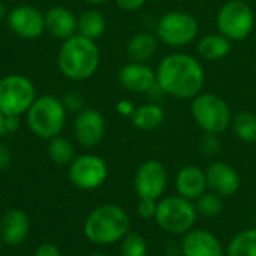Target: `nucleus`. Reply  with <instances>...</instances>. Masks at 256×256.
Listing matches in <instances>:
<instances>
[{
  "label": "nucleus",
  "mask_w": 256,
  "mask_h": 256,
  "mask_svg": "<svg viewBox=\"0 0 256 256\" xmlns=\"http://www.w3.org/2000/svg\"><path fill=\"white\" fill-rule=\"evenodd\" d=\"M219 33L232 42L244 40L255 26V14L244 0H230L218 12Z\"/></svg>",
  "instance_id": "7"
},
{
  "label": "nucleus",
  "mask_w": 256,
  "mask_h": 256,
  "mask_svg": "<svg viewBox=\"0 0 256 256\" xmlns=\"http://www.w3.org/2000/svg\"><path fill=\"white\" fill-rule=\"evenodd\" d=\"M135 106L130 100L128 99H122L118 104H117V112L123 117H132V114L135 112Z\"/></svg>",
  "instance_id": "34"
},
{
  "label": "nucleus",
  "mask_w": 256,
  "mask_h": 256,
  "mask_svg": "<svg viewBox=\"0 0 256 256\" xmlns=\"http://www.w3.org/2000/svg\"><path fill=\"white\" fill-rule=\"evenodd\" d=\"M84 2L93 3V4H100V3H105V2H108V0H84Z\"/></svg>",
  "instance_id": "38"
},
{
  "label": "nucleus",
  "mask_w": 256,
  "mask_h": 256,
  "mask_svg": "<svg viewBox=\"0 0 256 256\" xmlns=\"http://www.w3.org/2000/svg\"><path fill=\"white\" fill-rule=\"evenodd\" d=\"M6 134V128H4V116L0 112V136H3Z\"/></svg>",
  "instance_id": "37"
},
{
  "label": "nucleus",
  "mask_w": 256,
  "mask_h": 256,
  "mask_svg": "<svg viewBox=\"0 0 256 256\" xmlns=\"http://www.w3.org/2000/svg\"><path fill=\"white\" fill-rule=\"evenodd\" d=\"M33 256H62V252L58 250V248L52 243H44L40 246H38V249L34 250Z\"/></svg>",
  "instance_id": "33"
},
{
  "label": "nucleus",
  "mask_w": 256,
  "mask_h": 256,
  "mask_svg": "<svg viewBox=\"0 0 256 256\" xmlns=\"http://www.w3.org/2000/svg\"><path fill=\"white\" fill-rule=\"evenodd\" d=\"M132 124L140 130H154L158 129L165 118L164 110L158 104H146L135 110L132 114Z\"/></svg>",
  "instance_id": "23"
},
{
  "label": "nucleus",
  "mask_w": 256,
  "mask_h": 256,
  "mask_svg": "<svg viewBox=\"0 0 256 256\" xmlns=\"http://www.w3.org/2000/svg\"><path fill=\"white\" fill-rule=\"evenodd\" d=\"M230 50H231V40L220 33L206 34L198 42V54L204 60H210V62L224 58L225 56H228Z\"/></svg>",
  "instance_id": "22"
},
{
  "label": "nucleus",
  "mask_w": 256,
  "mask_h": 256,
  "mask_svg": "<svg viewBox=\"0 0 256 256\" xmlns=\"http://www.w3.org/2000/svg\"><path fill=\"white\" fill-rule=\"evenodd\" d=\"M105 135L104 116L94 108H84L75 118V138L86 148L96 147Z\"/></svg>",
  "instance_id": "13"
},
{
  "label": "nucleus",
  "mask_w": 256,
  "mask_h": 256,
  "mask_svg": "<svg viewBox=\"0 0 256 256\" xmlns=\"http://www.w3.org/2000/svg\"><path fill=\"white\" fill-rule=\"evenodd\" d=\"M232 128L243 142H256V116L249 111H240L232 118Z\"/></svg>",
  "instance_id": "26"
},
{
  "label": "nucleus",
  "mask_w": 256,
  "mask_h": 256,
  "mask_svg": "<svg viewBox=\"0 0 256 256\" xmlns=\"http://www.w3.org/2000/svg\"><path fill=\"white\" fill-rule=\"evenodd\" d=\"M168 184L165 166L158 160L142 162L134 178V189L140 200H156L164 195Z\"/></svg>",
  "instance_id": "11"
},
{
  "label": "nucleus",
  "mask_w": 256,
  "mask_h": 256,
  "mask_svg": "<svg viewBox=\"0 0 256 256\" xmlns=\"http://www.w3.org/2000/svg\"><path fill=\"white\" fill-rule=\"evenodd\" d=\"M105 28H106V18L98 9H88L78 16L76 32L78 34L87 39L92 40L99 39L105 33Z\"/></svg>",
  "instance_id": "21"
},
{
  "label": "nucleus",
  "mask_w": 256,
  "mask_h": 256,
  "mask_svg": "<svg viewBox=\"0 0 256 256\" xmlns=\"http://www.w3.org/2000/svg\"><path fill=\"white\" fill-rule=\"evenodd\" d=\"M226 256H256V228L236 234L228 244Z\"/></svg>",
  "instance_id": "24"
},
{
  "label": "nucleus",
  "mask_w": 256,
  "mask_h": 256,
  "mask_svg": "<svg viewBox=\"0 0 256 256\" xmlns=\"http://www.w3.org/2000/svg\"><path fill=\"white\" fill-rule=\"evenodd\" d=\"M48 156L50 159L57 164V165H68L75 159V148L72 146V142L58 135V136H54L51 140H48Z\"/></svg>",
  "instance_id": "25"
},
{
  "label": "nucleus",
  "mask_w": 256,
  "mask_h": 256,
  "mask_svg": "<svg viewBox=\"0 0 256 256\" xmlns=\"http://www.w3.org/2000/svg\"><path fill=\"white\" fill-rule=\"evenodd\" d=\"M208 188L220 196H232L240 189L238 172L226 162H213L206 170Z\"/></svg>",
  "instance_id": "15"
},
{
  "label": "nucleus",
  "mask_w": 256,
  "mask_h": 256,
  "mask_svg": "<svg viewBox=\"0 0 256 256\" xmlns=\"http://www.w3.org/2000/svg\"><path fill=\"white\" fill-rule=\"evenodd\" d=\"M78 18L64 6H54L45 14V30L56 39L66 40L76 33Z\"/></svg>",
  "instance_id": "19"
},
{
  "label": "nucleus",
  "mask_w": 256,
  "mask_h": 256,
  "mask_svg": "<svg viewBox=\"0 0 256 256\" xmlns=\"http://www.w3.org/2000/svg\"><path fill=\"white\" fill-rule=\"evenodd\" d=\"M88 256H106L105 254H100V252H94V254H92V255Z\"/></svg>",
  "instance_id": "40"
},
{
  "label": "nucleus",
  "mask_w": 256,
  "mask_h": 256,
  "mask_svg": "<svg viewBox=\"0 0 256 256\" xmlns=\"http://www.w3.org/2000/svg\"><path fill=\"white\" fill-rule=\"evenodd\" d=\"M196 212L204 218H214L224 210L222 196L214 192H206L196 200Z\"/></svg>",
  "instance_id": "27"
},
{
  "label": "nucleus",
  "mask_w": 256,
  "mask_h": 256,
  "mask_svg": "<svg viewBox=\"0 0 256 256\" xmlns=\"http://www.w3.org/2000/svg\"><path fill=\"white\" fill-rule=\"evenodd\" d=\"M62 102H63L66 111L80 112V111L84 110V108H82V106H84V98H82V94H81L80 92H76V90H69V92H66L64 96H63V99H62Z\"/></svg>",
  "instance_id": "30"
},
{
  "label": "nucleus",
  "mask_w": 256,
  "mask_h": 256,
  "mask_svg": "<svg viewBox=\"0 0 256 256\" xmlns=\"http://www.w3.org/2000/svg\"><path fill=\"white\" fill-rule=\"evenodd\" d=\"M200 26L194 15L183 10H171L160 16L156 36L170 46H184L195 40Z\"/></svg>",
  "instance_id": "9"
},
{
  "label": "nucleus",
  "mask_w": 256,
  "mask_h": 256,
  "mask_svg": "<svg viewBox=\"0 0 256 256\" xmlns=\"http://www.w3.org/2000/svg\"><path fill=\"white\" fill-rule=\"evenodd\" d=\"M30 232V219L20 210L12 208L0 219V237L6 246H20L26 242Z\"/></svg>",
  "instance_id": "17"
},
{
  "label": "nucleus",
  "mask_w": 256,
  "mask_h": 256,
  "mask_svg": "<svg viewBox=\"0 0 256 256\" xmlns=\"http://www.w3.org/2000/svg\"><path fill=\"white\" fill-rule=\"evenodd\" d=\"M204 69L201 63L186 52L166 56L156 72L158 87L177 99H194L204 86Z\"/></svg>",
  "instance_id": "1"
},
{
  "label": "nucleus",
  "mask_w": 256,
  "mask_h": 256,
  "mask_svg": "<svg viewBox=\"0 0 256 256\" xmlns=\"http://www.w3.org/2000/svg\"><path fill=\"white\" fill-rule=\"evenodd\" d=\"M183 256H224L220 240L207 230H190L182 240Z\"/></svg>",
  "instance_id": "16"
},
{
  "label": "nucleus",
  "mask_w": 256,
  "mask_h": 256,
  "mask_svg": "<svg viewBox=\"0 0 256 256\" xmlns=\"http://www.w3.org/2000/svg\"><path fill=\"white\" fill-rule=\"evenodd\" d=\"M9 28L22 39H38L45 32V15L33 6L21 4L8 15Z\"/></svg>",
  "instance_id": "12"
},
{
  "label": "nucleus",
  "mask_w": 256,
  "mask_h": 256,
  "mask_svg": "<svg viewBox=\"0 0 256 256\" xmlns=\"http://www.w3.org/2000/svg\"><path fill=\"white\" fill-rule=\"evenodd\" d=\"M207 188H208V184H207L206 171H202L200 166L188 165L177 172L176 189L180 196H183L189 201H195L201 195L206 194Z\"/></svg>",
  "instance_id": "18"
},
{
  "label": "nucleus",
  "mask_w": 256,
  "mask_h": 256,
  "mask_svg": "<svg viewBox=\"0 0 256 256\" xmlns=\"http://www.w3.org/2000/svg\"><path fill=\"white\" fill-rule=\"evenodd\" d=\"M198 212L192 201L177 195L158 201L154 220L168 234L182 236L194 230Z\"/></svg>",
  "instance_id": "5"
},
{
  "label": "nucleus",
  "mask_w": 256,
  "mask_h": 256,
  "mask_svg": "<svg viewBox=\"0 0 256 256\" xmlns=\"http://www.w3.org/2000/svg\"><path fill=\"white\" fill-rule=\"evenodd\" d=\"M147 0H116L117 6L126 12H135L146 4Z\"/></svg>",
  "instance_id": "32"
},
{
  "label": "nucleus",
  "mask_w": 256,
  "mask_h": 256,
  "mask_svg": "<svg viewBox=\"0 0 256 256\" xmlns=\"http://www.w3.org/2000/svg\"><path fill=\"white\" fill-rule=\"evenodd\" d=\"M4 12H6V10H4V4H3V3H2V0H0V18L4 15Z\"/></svg>",
  "instance_id": "39"
},
{
  "label": "nucleus",
  "mask_w": 256,
  "mask_h": 256,
  "mask_svg": "<svg viewBox=\"0 0 256 256\" xmlns=\"http://www.w3.org/2000/svg\"><path fill=\"white\" fill-rule=\"evenodd\" d=\"M68 177L75 188L81 190H94L105 183L108 165L100 156L82 154L69 164Z\"/></svg>",
  "instance_id": "10"
},
{
  "label": "nucleus",
  "mask_w": 256,
  "mask_h": 256,
  "mask_svg": "<svg viewBox=\"0 0 256 256\" xmlns=\"http://www.w3.org/2000/svg\"><path fill=\"white\" fill-rule=\"evenodd\" d=\"M118 82L132 93H148L156 84V72L146 63L130 62L118 70Z\"/></svg>",
  "instance_id": "14"
},
{
  "label": "nucleus",
  "mask_w": 256,
  "mask_h": 256,
  "mask_svg": "<svg viewBox=\"0 0 256 256\" xmlns=\"http://www.w3.org/2000/svg\"><path fill=\"white\" fill-rule=\"evenodd\" d=\"M10 162H12V154L9 148L0 144V171H4L6 168H9Z\"/></svg>",
  "instance_id": "36"
},
{
  "label": "nucleus",
  "mask_w": 256,
  "mask_h": 256,
  "mask_svg": "<svg viewBox=\"0 0 256 256\" xmlns=\"http://www.w3.org/2000/svg\"><path fill=\"white\" fill-rule=\"evenodd\" d=\"M195 123L206 134H222L232 123L231 110L224 99L213 93H200L192 99L190 106Z\"/></svg>",
  "instance_id": "6"
},
{
  "label": "nucleus",
  "mask_w": 256,
  "mask_h": 256,
  "mask_svg": "<svg viewBox=\"0 0 256 256\" xmlns=\"http://www.w3.org/2000/svg\"><path fill=\"white\" fill-rule=\"evenodd\" d=\"M158 210L156 200H140L138 202V214L142 219H154Z\"/></svg>",
  "instance_id": "31"
},
{
  "label": "nucleus",
  "mask_w": 256,
  "mask_h": 256,
  "mask_svg": "<svg viewBox=\"0 0 256 256\" xmlns=\"http://www.w3.org/2000/svg\"><path fill=\"white\" fill-rule=\"evenodd\" d=\"M200 148L206 156H216L220 152L222 144L216 134H206L201 140Z\"/></svg>",
  "instance_id": "29"
},
{
  "label": "nucleus",
  "mask_w": 256,
  "mask_h": 256,
  "mask_svg": "<svg viewBox=\"0 0 256 256\" xmlns=\"http://www.w3.org/2000/svg\"><path fill=\"white\" fill-rule=\"evenodd\" d=\"M99 62L100 52L96 40L81 34H74L63 40L57 57L60 72L72 81H82L93 76L99 68Z\"/></svg>",
  "instance_id": "3"
},
{
  "label": "nucleus",
  "mask_w": 256,
  "mask_h": 256,
  "mask_svg": "<svg viewBox=\"0 0 256 256\" xmlns=\"http://www.w3.org/2000/svg\"><path fill=\"white\" fill-rule=\"evenodd\" d=\"M36 100L34 84L22 75H8L0 80V112L22 116Z\"/></svg>",
  "instance_id": "8"
},
{
  "label": "nucleus",
  "mask_w": 256,
  "mask_h": 256,
  "mask_svg": "<svg viewBox=\"0 0 256 256\" xmlns=\"http://www.w3.org/2000/svg\"><path fill=\"white\" fill-rule=\"evenodd\" d=\"M148 248L142 236L136 232H129L120 242V255L122 256H147Z\"/></svg>",
  "instance_id": "28"
},
{
  "label": "nucleus",
  "mask_w": 256,
  "mask_h": 256,
  "mask_svg": "<svg viewBox=\"0 0 256 256\" xmlns=\"http://www.w3.org/2000/svg\"><path fill=\"white\" fill-rule=\"evenodd\" d=\"M130 232V218L126 210L116 204H104L88 213L84 222L87 240L98 246L122 242Z\"/></svg>",
  "instance_id": "2"
},
{
  "label": "nucleus",
  "mask_w": 256,
  "mask_h": 256,
  "mask_svg": "<svg viewBox=\"0 0 256 256\" xmlns=\"http://www.w3.org/2000/svg\"><path fill=\"white\" fill-rule=\"evenodd\" d=\"M20 116H4V128L6 134H14L20 129Z\"/></svg>",
  "instance_id": "35"
},
{
  "label": "nucleus",
  "mask_w": 256,
  "mask_h": 256,
  "mask_svg": "<svg viewBox=\"0 0 256 256\" xmlns=\"http://www.w3.org/2000/svg\"><path fill=\"white\" fill-rule=\"evenodd\" d=\"M158 50V36L148 32H140L130 38L126 46V54L130 62L146 63Z\"/></svg>",
  "instance_id": "20"
},
{
  "label": "nucleus",
  "mask_w": 256,
  "mask_h": 256,
  "mask_svg": "<svg viewBox=\"0 0 256 256\" xmlns=\"http://www.w3.org/2000/svg\"><path fill=\"white\" fill-rule=\"evenodd\" d=\"M26 114L28 129L42 140L58 136L66 123V108L62 99L54 94L36 98Z\"/></svg>",
  "instance_id": "4"
}]
</instances>
